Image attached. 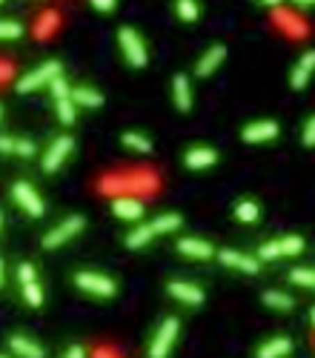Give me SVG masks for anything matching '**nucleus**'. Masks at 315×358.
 I'll return each mask as SVG.
<instances>
[{
	"mask_svg": "<svg viewBox=\"0 0 315 358\" xmlns=\"http://www.w3.org/2000/svg\"><path fill=\"white\" fill-rule=\"evenodd\" d=\"M118 43H120V52H124V58H127L129 66H135V69L147 66V60H150V55H147V43H143V38L138 35V29L124 26V29L118 32Z\"/></svg>",
	"mask_w": 315,
	"mask_h": 358,
	"instance_id": "obj_1",
	"label": "nucleus"
},
{
	"mask_svg": "<svg viewBox=\"0 0 315 358\" xmlns=\"http://www.w3.org/2000/svg\"><path fill=\"white\" fill-rule=\"evenodd\" d=\"M58 75H60V63H58V60H46V63H40L38 69H32L29 75H23L15 89H17L20 95H29V92H38V89H43V86H49Z\"/></svg>",
	"mask_w": 315,
	"mask_h": 358,
	"instance_id": "obj_2",
	"label": "nucleus"
},
{
	"mask_svg": "<svg viewBox=\"0 0 315 358\" xmlns=\"http://www.w3.org/2000/svg\"><path fill=\"white\" fill-rule=\"evenodd\" d=\"M49 86H52L55 112H58V117H60V124H63V127H72V124H75L78 104H75V98H72V89H69V83L63 81V75H58V78H55Z\"/></svg>",
	"mask_w": 315,
	"mask_h": 358,
	"instance_id": "obj_3",
	"label": "nucleus"
},
{
	"mask_svg": "<svg viewBox=\"0 0 315 358\" xmlns=\"http://www.w3.org/2000/svg\"><path fill=\"white\" fill-rule=\"evenodd\" d=\"M83 227H86V218H81V215H69L66 221H60L58 227H52L49 232L43 235V247L46 250H58L66 241H72L78 232H83Z\"/></svg>",
	"mask_w": 315,
	"mask_h": 358,
	"instance_id": "obj_4",
	"label": "nucleus"
},
{
	"mask_svg": "<svg viewBox=\"0 0 315 358\" xmlns=\"http://www.w3.org/2000/svg\"><path fill=\"white\" fill-rule=\"evenodd\" d=\"M75 284H78V290L95 295V298H112L118 293V286L109 275H101V272H78L75 275Z\"/></svg>",
	"mask_w": 315,
	"mask_h": 358,
	"instance_id": "obj_5",
	"label": "nucleus"
},
{
	"mask_svg": "<svg viewBox=\"0 0 315 358\" xmlns=\"http://www.w3.org/2000/svg\"><path fill=\"white\" fill-rule=\"evenodd\" d=\"M12 198H15V204H17L23 212L32 215V218H40V215L46 212V206H43V201H40V195H38V189H35L32 184H26V181H15Z\"/></svg>",
	"mask_w": 315,
	"mask_h": 358,
	"instance_id": "obj_6",
	"label": "nucleus"
},
{
	"mask_svg": "<svg viewBox=\"0 0 315 358\" xmlns=\"http://www.w3.org/2000/svg\"><path fill=\"white\" fill-rule=\"evenodd\" d=\"M17 281H20V293L26 298L29 307H43V286L38 281V272L32 264H20L17 267Z\"/></svg>",
	"mask_w": 315,
	"mask_h": 358,
	"instance_id": "obj_7",
	"label": "nucleus"
},
{
	"mask_svg": "<svg viewBox=\"0 0 315 358\" xmlns=\"http://www.w3.org/2000/svg\"><path fill=\"white\" fill-rule=\"evenodd\" d=\"M72 149H75V140H72V135L55 138L52 147L46 149V155H43V172H58L60 166L66 163V158L72 155Z\"/></svg>",
	"mask_w": 315,
	"mask_h": 358,
	"instance_id": "obj_8",
	"label": "nucleus"
},
{
	"mask_svg": "<svg viewBox=\"0 0 315 358\" xmlns=\"http://www.w3.org/2000/svg\"><path fill=\"white\" fill-rule=\"evenodd\" d=\"M178 329H181V324H178V318H163V324L158 327V332H155V339H152V347H150V355L152 358H163L169 350L175 347V339H178Z\"/></svg>",
	"mask_w": 315,
	"mask_h": 358,
	"instance_id": "obj_9",
	"label": "nucleus"
},
{
	"mask_svg": "<svg viewBox=\"0 0 315 358\" xmlns=\"http://www.w3.org/2000/svg\"><path fill=\"white\" fill-rule=\"evenodd\" d=\"M221 264L229 267V270H238V272H247V275H255L261 270V258H250L244 252H235V250H221L218 252Z\"/></svg>",
	"mask_w": 315,
	"mask_h": 358,
	"instance_id": "obj_10",
	"label": "nucleus"
},
{
	"mask_svg": "<svg viewBox=\"0 0 315 358\" xmlns=\"http://www.w3.org/2000/svg\"><path fill=\"white\" fill-rule=\"evenodd\" d=\"M166 293L172 295V298H178L181 304H189V307L204 304V293L198 290L195 284H189V281H169L166 284Z\"/></svg>",
	"mask_w": 315,
	"mask_h": 358,
	"instance_id": "obj_11",
	"label": "nucleus"
},
{
	"mask_svg": "<svg viewBox=\"0 0 315 358\" xmlns=\"http://www.w3.org/2000/svg\"><path fill=\"white\" fill-rule=\"evenodd\" d=\"M312 72H315V52H304L301 60L293 66V72H289V86L307 89V83L312 81Z\"/></svg>",
	"mask_w": 315,
	"mask_h": 358,
	"instance_id": "obj_12",
	"label": "nucleus"
},
{
	"mask_svg": "<svg viewBox=\"0 0 315 358\" xmlns=\"http://www.w3.org/2000/svg\"><path fill=\"white\" fill-rule=\"evenodd\" d=\"M241 138H244L247 143H266V140L278 138V124L275 121H255L241 132Z\"/></svg>",
	"mask_w": 315,
	"mask_h": 358,
	"instance_id": "obj_13",
	"label": "nucleus"
},
{
	"mask_svg": "<svg viewBox=\"0 0 315 358\" xmlns=\"http://www.w3.org/2000/svg\"><path fill=\"white\" fill-rule=\"evenodd\" d=\"M224 58H227V49H224V46H209V49L201 55L198 66H195V75H198V78H209L212 72L224 63Z\"/></svg>",
	"mask_w": 315,
	"mask_h": 358,
	"instance_id": "obj_14",
	"label": "nucleus"
},
{
	"mask_svg": "<svg viewBox=\"0 0 315 358\" xmlns=\"http://www.w3.org/2000/svg\"><path fill=\"white\" fill-rule=\"evenodd\" d=\"M178 252L186 255V258H198V261H207L215 255L212 244L209 241H201V238H181L178 241Z\"/></svg>",
	"mask_w": 315,
	"mask_h": 358,
	"instance_id": "obj_15",
	"label": "nucleus"
},
{
	"mask_svg": "<svg viewBox=\"0 0 315 358\" xmlns=\"http://www.w3.org/2000/svg\"><path fill=\"white\" fill-rule=\"evenodd\" d=\"M184 163L189 166V170H209V166L218 163V152L209 149V147H195V149H189Z\"/></svg>",
	"mask_w": 315,
	"mask_h": 358,
	"instance_id": "obj_16",
	"label": "nucleus"
},
{
	"mask_svg": "<svg viewBox=\"0 0 315 358\" xmlns=\"http://www.w3.org/2000/svg\"><path fill=\"white\" fill-rule=\"evenodd\" d=\"M112 212L120 221H140L143 215V204L138 198H115L112 201Z\"/></svg>",
	"mask_w": 315,
	"mask_h": 358,
	"instance_id": "obj_17",
	"label": "nucleus"
},
{
	"mask_svg": "<svg viewBox=\"0 0 315 358\" xmlns=\"http://www.w3.org/2000/svg\"><path fill=\"white\" fill-rule=\"evenodd\" d=\"M172 101H175V106L181 112L192 109V86H189L186 75H175V81H172Z\"/></svg>",
	"mask_w": 315,
	"mask_h": 358,
	"instance_id": "obj_18",
	"label": "nucleus"
},
{
	"mask_svg": "<svg viewBox=\"0 0 315 358\" xmlns=\"http://www.w3.org/2000/svg\"><path fill=\"white\" fill-rule=\"evenodd\" d=\"M72 98H75V104L83 106V109L104 106V95L98 89H89V86H75V89H72Z\"/></svg>",
	"mask_w": 315,
	"mask_h": 358,
	"instance_id": "obj_19",
	"label": "nucleus"
},
{
	"mask_svg": "<svg viewBox=\"0 0 315 358\" xmlns=\"http://www.w3.org/2000/svg\"><path fill=\"white\" fill-rule=\"evenodd\" d=\"M9 347H12L15 355H23V358H40V355H43L40 344H35V341L26 339V336H12V339H9Z\"/></svg>",
	"mask_w": 315,
	"mask_h": 358,
	"instance_id": "obj_20",
	"label": "nucleus"
},
{
	"mask_svg": "<svg viewBox=\"0 0 315 358\" xmlns=\"http://www.w3.org/2000/svg\"><path fill=\"white\" fill-rule=\"evenodd\" d=\"M289 350H293V344H289V339L278 336L273 341H266L258 347V358H281V355H289Z\"/></svg>",
	"mask_w": 315,
	"mask_h": 358,
	"instance_id": "obj_21",
	"label": "nucleus"
},
{
	"mask_svg": "<svg viewBox=\"0 0 315 358\" xmlns=\"http://www.w3.org/2000/svg\"><path fill=\"white\" fill-rule=\"evenodd\" d=\"M155 235H158V232H155L152 224H140L135 232L127 235V247H129V250H140V247H147Z\"/></svg>",
	"mask_w": 315,
	"mask_h": 358,
	"instance_id": "obj_22",
	"label": "nucleus"
},
{
	"mask_svg": "<svg viewBox=\"0 0 315 358\" xmlns=\"http://www.w3.org/2000/svg\"><path fill=\"white\" fill-rule=\"evenodd\" d=\"M261 301H264L266 307H273V309H293V304H296L286 293H278V290H266V293L261 295Z\"/></svg>",
	"mask_w": 315,
	"mask_h": 358,
	"instance_id": "obj_23",
	"label": "nucleus"
},
{
	"mask_svg": "<svg viewBox=\"0 0 315 358\" xmlns=\"http://www.w3.org/2000/svg\"><path fill=\"white\" fill-rule=\"evenodd\" d=\"M278 247H281V258H293L304 250V238L301 235H284V238H278Z\"/></svg>",
	"mask_w": 315,
	"mask_h": 358,
	"instance_id": "obj_24",
	"label": "nucleus"
},
{
	"mask_svg": "<svg viewBox=\"0 0 315 358\" xmlns=\"http://www.w3.org/2000/svg\"><path fill=\"white\" fill-rule=\"evenodd\" d=\"M152 227H155V232H158V235H163V232H175V229L181 227V215H178V212L158 215V218L152 221Z\"/></svg>",
	"mask_w": 315,
	"mask_h": 358,
	"instance_id": "obj_25",
	"label": "nucleus"
},
{
	"mask_svg": "<svg viewBox=\"0 0 315 358\" xmlns=\"http://www.w3.org/2000/svg\"><path fill=\"white\" fill-rule=\"evenodd\" d=\"M235 218L244 221V224L258 221V204H255V201H238V204H235Z\"/></svg>",
	"mask_w": 315,
	"mask_h": 358,
	"instance_id": "obj_26",
	"label": "nucleus"
},
{
	"mask_svg": "<svg viewBox=\"0 0 315 358\" xmlns=\"http://www.w3.org/2000/svg\"><path fill=\"white\" fill-rule=\"evenodd\" d=\"M120 140H124L127 147L135 149V152H152V140L138 135V132H124V138H120Z\"/></svg>",
	"mask_w": 315,
	"mask_h": 358,
	"instance_id": "obj_27",
	"label": "nucleus"
},
{
	"mask_svg": "<svg viewBox=\"0 0 315 358\" xmlns=\"http://www.w3.org/2000/svg\"><path fill=\"white\" fill-rule=\"evenodd\" d=\"M175 12H178L181 20H198L201 6L195 3V0H175Z\"/></svg>",
	"mask_w": 315,
	"mask_h": 358,
	"instance_id": "obj_28",
	"label": "nucleus"
},
{
	"mask_svg": "<svg viewBox=\"0 0 315 358\" xmlns=\"http://www.w3.org/2000/svg\"><path fill=\"white\" fill-rule=\"evenodd\" d=\"M289 281L298 284V286H312V290H315V270H309V267H298V270L289 272Z\"/></svg>",
	"mask_w": 315,
	"mask_h": 358,
	"instance_id": "obj_29",
	"label": "nucleus"
},
{
	"mask_svg": "<svg viewBox=\"0 0 315 358\" xmlns=\"http://www.w3.org/2000/svg\"><path fill=\"white\" fill-rule=\"evenodd\" d=\"M23 35V26L15 20H0V40H17Z\"/></svg>",
	"mask_w": 315,
	"mask_h": 358,
	"instance_id": "obj_30",
	"label": "nucleus"
},
{
	"mask_svg": "<svg viewBox=\"0 0 315 358\" xmlns=\"http://www.w3.org/2000/svg\"><path fill=\"white\" fill-rule=\"evenodd\" d=\"M38 152V147L29 140V138H15V155H20V158H32Z\"/></svg>",
	"mask_w": 315,
	"mask_h": 358,
	"instance_id": "obj_31",
	"label": "nucleus"
},
{
	"mask_svg": "<svg viewBox=\"0 0 315 358\" xmlns=\"http://www.w3.org/2000/svg\"><path fill=\"white\" fill-rule=\"evenodd\" d=\"M258 258H261V261H275V258H281V247H278V241H266V244H261Z\"/></svg>",
	"mask_w": 315,
	"mask_h": 358,
	"instance_id": "obj_32",
	"label": "nucleus"
},
{
	"mask_svg": "<svg viewBox=\"0 0 315 358\" xmlns=\"http://www.w3.org/2000/svg\"><path fill=\"white\" fill-rule=\"evenodd\" d=\"M301 140H304V147H315V115L307 121V127H304V135H301Z\"/></svg>",
	"mask_w": 315,
	"mask_h": 358,
	"instance_id": "obj_33",
	"label": "nucleus"
},
{
	"mask_svg": "<svg viewBox=\"0 0 315 358\" xmlns=\"http://www.w3.org/2000/svg\"><path fill=\"white\" fill-rule=\"evenodd\" d=\"M0 155H15V138L0 135Z\"/></svg>",
	"mask_w": 315,
	"mask_h": 358,
	"instance_id": "obj_34",
	"label": "nucleus"
},
{
	"mask_svg": "<svg viewBox=\"0 0 315 358\" xmlns=\"http://www.w3.org/2000/svg\"><path fill=\"white\" fill-rule=\"evenodd\" d=\"M115 3H118V0H92V6L98 9V12H106V15L115 9Z\"/></svg>",
	"mask_w": 315,
	"mask_h": 358,
	"instance_id": "obj_35",
	"label": "nucleus"
},
{
	"mask_svg": "<svg viewBox=\"0 0 315 358\" xmlns=\"http://www.w3.org/2000/svg\"><path fill=\"white\" fill-rule=\"evenodd\" d=\"M66 355H69V358H81V355H83V347H81V344H72V347L66 350Z\"/></svg>",
	"mask_w": 315,
	"mask_h": 358,
	"instance_id": "obj_36",
	"label": "nucleus"
},
{
	"mask_svg": "<svg viewBox=\"0 0 315 358\" xmlns=\"http://www.w3.org/2000/svg\"><path fill=\"white\" fill-rule=\"evenodd\" d=\"M3 281H6V267H3V258H0V286H3Z\"/></svg>",
	"mask_w": 315,
	"mask_h": 358,
	"instance_id": "obj_37",
	"label": "nucleus"
},
{
	"mask_svg": "<svg viewBox=\"0 0 315 358\" xmlns=\"http://www.w3.org/2000/svg\"><path fill=\"white\" fill-rule=\"evenodd\" d=\"M293 3H298V6H312L315 0H293Z\"/></svg>",
	"mask_w": 315,
	"mask_h": 358,
	"instance_id": "obj_38",
	"label": "nucleus"
},
{
	"mask_svg": "<svg viewBox=\"0 0 315 358\" xmlns=\"http://www.w3.org/2000/svg\"><path fill=\"white\" fill-rule=\"evenodd\" d=\"M261 3H266V6H278L281 0H261Z\"/></svg>",
	"mask_w": 315,
	"mask_h": 358,
	"instance_id": "obj_39",
	"label": "nucleus"
},
{
	"mask_svg": "<svg viewBox=\"0 0 315 358\" xmlns=\"http://www.w3.org/2000/svg\"><path fill=\"white\" fill-rule=\"evenodd\" d=\"M309 318H312V327H315V307H312V313H309Z\"/></svg>",
	"mask_w": 315,
	"mask_h": 358,
	"instance_id": "obj_40",
	"label": "nucleus"
},
{
	"mask_svg": "<svg viewBox=\"0 0 315 358\" xmlns=\"http://www.w3.org/2000/svg\"><path fill=\"white\" fill-rule=\"evenodd\" d=\"M0 121H3V104H0Z\"/></svg>",
	"mask_w": 315,
	"mask_h": 358,
	"instance_id": "obj_41",
	"label": "nucleus"
},
{
	"mask_svg": "<svg viewBox=\"0 0 315 358\" xmlns=\"http://www.w3.org/2000/svg\"><path fill=\"white\" fill-rule=\"evenodd\" d=\"M0 229H3V212H0Z\"/></svg>",
	"mask_w": 315,
	"mask_h": 358,
	"instance_id": "obj_42",
	"label": "nucleus"
},
{
	"mask_svg": "<svg viewBox=\"0 0 315 358\" xmlns=\"http://www.w3.org/2000/svg\"><path fill=\"white\" fill-rule=\"evenodd\" d=\"M0 3H3V0H0Z\"/></svg>",
	"mask_w": 315,
	"mask_h": 358,
	"instance_id": "obj_43",
	"label": "nucleus"
}]
</instances>
